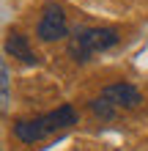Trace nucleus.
I'll use <instances>...</instances> for the list:
<instances>
[{
	"label": "nucleus",
	"mask_w": 148,
	"mask_h": 151,
	"mask_svg": "<svg viewBox=\"0 0 148 151\" xmlns=\"http://www.w3.org/2000/svg\"><path fill=\"white\" fill-rule=\"evenodd\" d=\"M0 77H3V83H0V88H3V102H0V107H3V113H6L8 102H11V72H8L6 63L0 66Z\"/></svg>",
	"instance_id": "423d86ee"
},
{
	"label": "nucleus",
	"mask_w": 148,
	"mask_h": 151,
	"mask_svg": "<svg viewBox=\"0 0 148 151\" xmlns=\"http://www.w3.org/2000/svg\"><path fill=\"white\" fill-rule=\"evenodd\" d=\"M6 52L8 55H14L16 60H22V63H39V58L33 55V50H30V44H28V36H22V33H8V39H6Z\"/></svg>",
	"instance_id": "39448f33"
},
{
	"label": "nucleus",
	"mask_w": 148,
	"mask_h": 151,
	"mask_svg": "<svg viewBox=\"0 0 148 151\" xmlns=\"http://www.w3.org/2000/svg\"><path fill=\"white\" fill-rule=\"evenodd\" d=\"M77 124V110L71 104H60L58 110H49L39 118H25V121H16L14 124V135L22 140V143H39L55 132H63L69 127Z\"/></svg>",
	"instance_id": "f257e3e1"
},
{
	"label": "nucleus",
	"mask_w": 148,
	"mask_h": 151,
	"mask_svg": "<svg viewBox=\"0 0 148 151\" xmlns=\"http://www.w3.org/2000/svg\"><path fill=\"white\" fill-rule=\"evenodd\" d=\"M143 96L140 91L132 85V83H115V85H107L104 91L91 102V110L96 118H104V121H112L121 110H134L140 107Z\"/></svg>",
	"instance_id": "7ed1b4c3"
},
{
	"label": "nucleus",
	"mask_w": 148,
	"mask_h": 151,
	"mask_svg": "<svg viewBox=\"0 0 148 151\" xmlns=\"http://www.w3.org/2000/svg\"><path fill=\"white\" fill-rule=\"evenodd\" d=\"M66 36H69V22H66L63 8L58 3L44 6L41 19H39V39L41 41H58V39H66Z\"/></svg>",
	"instance_id": "20e7f679"
},
{
	"label": "nucleus",
	"mask_w": 148,
	"mask_h": 151,
	"mask_svg": "<svg viewBox=\"0 0 148 151\" xmlns=\"http://www.w3.org/2000/svg\"><path fill=\"white\" fill-rule=\"evenodd\" d=\"M118 44V30L112 28H77L69 36V55L77 63H85L104 50H112Z\"/></svg>",
	"instance_id": "f03ea898"
}]
</instances>
